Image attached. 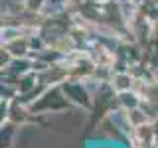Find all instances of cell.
<instances>
[{
	"instance_id": "cell-1",
	"label": "cell",
	"mask_w": 158,
	"mask_h": 148,
	"mask_svg": "<svg viewBox=\"0 0 158 148\" xmlns=\"http://www.w3.org/2000/svg\"><path fill=\"white\" fill-rule=\"evenodd\" d=\"M85 148H131L128 142L118 138H91L85 142Z\"/></svg>"
}]
</instances>
